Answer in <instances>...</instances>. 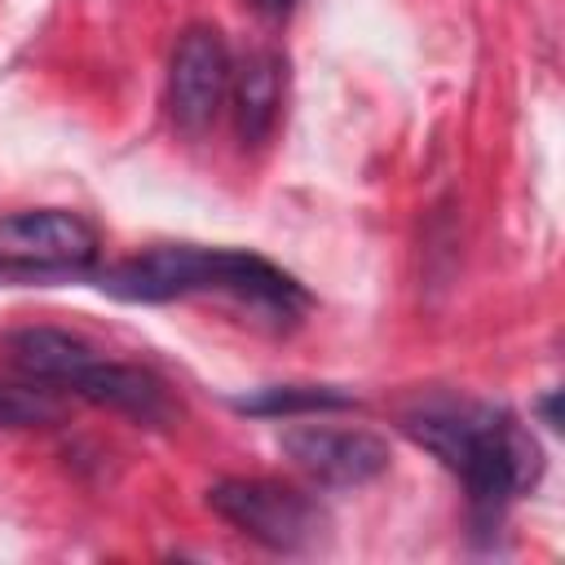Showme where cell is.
Returning <instances> with one entry per match:
<instances>
[{
	"instance_id": "obj_1",
	"label": "cell",
	"mask_w": 565,
	"mask_h": 565,
	"mask_svg": "<svg viewBox=\"0 0 565 565\" xmlns=\"http://www.w3.org/2000/svg\"><path fill=\"white\" fill-rule=\"evenodd\" d=\"M402 428L463 477L481 512H499L512 494L539 481V446L525 428L490 402L428 397L402 415Z\"/></svg>"
},
{
	"instance_id": "obj_2",
	"label": "cell",
	"mask_w": 565,
	"mask_h": 565,
	"mask_svg": "<svg viewBox=\"0 0 565 565\" xmlns=\"http://www.w3.org/2000/svg\"><path fill=\"white\" fill-rule=\"evenodd\" d=\"M97 282L106 296L132 300V305H159V300H177V296L221 291V296H234L278 322L296 318L309 305L300 282L291 274H282L278 265L247 256V252H221V247H194V243L150 247L132 260L110 265Z\"/></svg>"
},
{
	"instance_id": "obj_3",
	"label": "cell",
	"mask_w": 565,
	"mask_h": 565,
	"mask_svg": "<svg viewBox=\"0 0 565 565\" xmlns=\"http://www.w3.org/2000/svg\"><path fill=\"white\" fill-rule=\"evenodd\" d=\"M207 508L274 552H300V547L318 543V534L327 525L322 508L309 494L278 486V481H260V477L216 481L207 490Z\"/></svg>"
},
{
	"instance_id": "obj_4",
	"label": "cell",
	"mask_w": 565,
	"mask_h": 565,
	"mask_svg": "<svg viewBox=\"0 0 565 565\" xmlns=\"http://www.w3.org/2000/svg\"><path fill=\"white\" fill-rule=\"evenodd\" d=\"M97 260V234L75 212H18L0 221V274H84Z\"/></svg>"
},
{
	"instance_id": "obj_5",
	"label": "cell",
	"mask_w": 565,
	"mask_h": 565,
	"mask_svg": "<svg viewBox=\"0 0 565 565\" xmlns=\"http://www.w3.org/2000/svg\"><path fill=\"white\" fill-rule=\"evenodd\" d=\"M225 88H230V49H225L221 31L190 26L177 40V53L168 66V110H172L177 128L203 132L216 119Z\"/></svg>"
},
{
	"instance_id": "obj_6",
	"label": "cell",
	"mask_w": 565,
	"mask_h": 565,
	"mask_svg": "<svg viewBox=\"0 0 565 565\" xmlns=\"http://www.w3.org/2000/svg\"><path fill=\"white\" fill-rule=\"evenodd\" d=\"M287 459L322 486H362L388 468V446L362 428L331 424H296L282 433Z\"/></svg>"
},
{
	"instance_id": "obj_7",
	"label": "cell",
	"mask_w": 565,
	"mask_h": 565,
	"mask_svg": "<svg viewBox=\"0 0 565 565\" xmlns=\"http://www.w3.org/2000/svg\"><path fill=\"white\" fill-rule=\"evenodd\" d=\"M71 393H79L84 402L110 406L119 415H132L141 424H163L168 419V393H163V384L150 371L128 366V362H110L102 353L79 371V380L71 384Z\"/></svg>"
},
{
	"instance_id": "obj_8",
	"label": "cell",
	"mask_w": 565,
	"mask_h": 565,
	"mask_svg": "<svg viewBox=\"0 0 565 565\" xmlns=\"http://www.w3.org/2000/svg\"><path fill=\"white\" fill-rule=\"evenodd\" d=\"M4 353L26 380H40V384H53V388H71L79 380V371L97 358V349L88 340H79L71 331H57V327L13 331L4 340Z\"/></svg>"
},
{
	"instance_id": "obj_9",
	"label": "cell",
	"mask_w": 565,
	"mask_h": 565,
	"mask_svg": "<svg viewBox=\"0 0 565 565\" xmlns=\"http://www.w3.org/2000/svg\"><path fill=\"white\" fill-rule=\"evenodd\" d=\"M234 102H238V132L243 141H260L274 119H278V102H282V62L274 53H252L238 66L234 79Z\"/></svg>"
},
{
	"instance_id": "obj_10",
	"label": "cell",
	"mask_w": 565,
	"mask_h": 565,
	"mask_svg": "<svg viewBox=\"0 0 565 565\" xmlns=\"http://www.w3.org/2000/svg\"><path fill=\"white\" fill-rule=\"evenodd\" d=\"M353 397L331 384H269L247 397H238V411L252 415H309V411H340Z\"/></svg>"
},
{
	"instance_id": "obj_11",
	"label": "cell",
	"mask_w": 565,
	"mask_h": 565,
	"mask_svg": "<svg viewBox=\"0 0 565 565\" xmlns=\"http://www.w3.org/2000/svg\"><path fill=\"white\" fill-rule=\"evenodd\" d=\"M62 419V397L40 380H0V428H40Z\"/></svg>"
},
{
	"instance_id": "obj_12",
	"label": "cell",
	"mask_w": 565,
	"mask_h": 565,
	"mask_svg": "<svg viewBox=\"0 0 565 565\" xmlns=\"http://www.w3.org/2000/svg\"><path fill=\"white\" fill-rule=\"evenodd\" d=\"M252 4H256L260 13H269V18H282V13H287L296 0H252Z\"/></svg>"
}]
</instances>
